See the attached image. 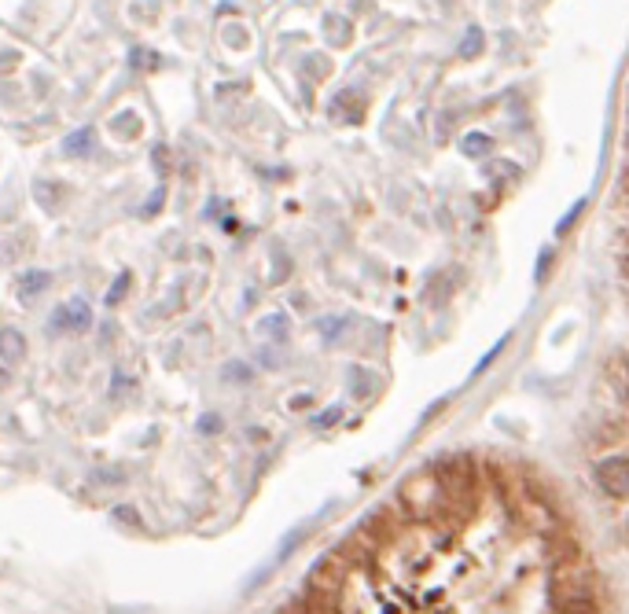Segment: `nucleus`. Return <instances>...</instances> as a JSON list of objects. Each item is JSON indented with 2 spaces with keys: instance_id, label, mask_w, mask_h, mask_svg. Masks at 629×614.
I'll list each match as a JSON object with an SVG mask.
<instances>
[{
  "instance_id": "nucleus-1",
  "label": "nucleus",
  "mask_w": 629,
  "mask_h": 614,
  "mask_svg": "<svg viewBox=\"0 0 629 614\" xmlns=\"http://www.w3.org/2000/svg\"><path fill=\"white\" fill-rule=\"evenodd\" d=\"M596 596H600V581H596V574L589 567L571 563V567L552 570V581H549V603L552 607L571 603V600H596Z\"/></svg>"
},
{
  "instance_id": "nucleus-2",
  "label": "nucleus",
  "mask_w": 629,
  "mask_h": 614,
  "mask_svg": "<svg viewBox=\"0 0 629 614\" xmlns=\"http://www.w3.org/2000/svg\"><path fill=\"white\" fill-rule=\"evenodd\" d=\"M401 504L409 508L412 519H435V515H442V504H446V493H442V486H438L435 471L431 475H416L409 478L405 486H401Z\"/></svg>"
},
{
  "instance_id": "nucleus-3",
  "label": "nucleus",
  "mask_w": 629,
  "mask_h": 614,
  "mask_svg": "<svg viewBox=\"0 0 629 614\" xmlns=\"http://www.w3.org/2000/svg\"><path fill=\"white\" fill-rule=\"evenodd\" d=\"M346 581V559L343 556H324L317 567L309 570V596L317 600H335Z\"/></svg>"
},
{
  "instance_id": "nucleus-4",
  "label": "nucleus",
  "mask_w": 629,
  "mask_h": 614,
  "mask_svg": "<svg viewBox=\"0 0 629 614\" xmlns=\"http://www.w3.org/2000/svg\"><path fill=\"white\" fill-rule=\"evenodd\" d=\"M596 482L607 497L629 501V456H607L596 464Z\"/></svg>"
},
{
  "instance_id": "nucleus-5",
  "label": "nucleus",
  "mask_w": 629,
  "mask_h": 614,
  "mask_svg": "<svg viewBox=\"0 0 629 614\" xmlns=\"http://www.w3.org/2000/svg\"><path fill=\"white\" fill-rule=\"evenodd\" d=\"M545 559H549L552 570L560 567H571V563H582V545H578V537L574 534H552L549 545H545Z\"/></svg>"
},
{
  "instance_id": "nucleus-6",
  "label": "nucleus",
  "mask_w": 629,
  "mask_h": 614,
  "mask_svg": "<svg viewBox=\"0 0 629 614\" xmlns=\"http://www.w3.org/2000/svg\"><path fill=\"white\" fill-rule=\"evenodd\" d=\"M89 324H92V309L89 302H81V298H74V302H67L63 309H56L52 320H48L52 331H85Z\"/></svg>"
},
{
  "instance_id": "nucleus-7",
  "label": "nucleus",
  "mask_w": 629,
  "mask_h": 614,
  "mask_svg": "<svg viewBox=\"0 0 629 614\" xmlns=\"http://www.w3.org/2000/svg\"><path fill=\"white\" fill-rule=\"evenodd\" d=\"M92 144H96V129L85 126V129H74L67 140H63V151H67L70 159H81V155H89Z\"/></svg>"
},
{
  "instance_id": "nucleus-8",
  "label": "nucleus",
  "mask_w": 629,
  "mask_h": 614,
  "mask_svg": "<svg viewBox=\"0 0 629 614\" xmlns=\"http://www.w3.org/2000/svg\"><path fill=\"white\" fill-rule=\"evenodd\" d=\"M0 357H4L8 364L23 361V357H26V339L15 328H4V331H0Z\"/></svg>"
},
{
  "instance_id": "nucleus-9",
  "label": "nucleus",
  "mask_w": 629,
  "mask_h": 614,
  "mask_svg": "<svg viewBox=\"0 0 629 614\" xmlns=\"http://www.w3.org/2000/svg\"><path fill=\"white\" fill-rule=\"evenodd\" d=\"M48 284H52V273H45V269H34V273L23 276V284H19V295H23V298H34V295H41Z\"/></svg>"
},
{
  "instance_id": "nucleus-10",
  "label": "nucleus",
  "mask_w": 629,
  "mask_h": 614,
  "mask_svg": "<svg viewBox=\"0 0 629 614\" xmlns=\"http://www.w3.org/2000/svg\"><path fill=\"white\" fill-rule=\"evenodd\" d=\"M453 287H457V280H453L449 273H442V276H438V284L427 291V302H431V306H446V298H449V291H453Z\"/></svg>"
},
{
  "instance_id": "nucleus-11",
  "label": "nucleus",
  "mask_w": 629,
  "mask_h": 614,
  "mask_svg": "<svg viewBox=\"0 0 629 614\" xmlns=\"http://www.w3.org/2000/svg\"><path fill=\"white\" fill-rule=\"evenodd\" d=\"M129 63H133V70H159L162 59L151 52V48H133L129 52Z\"/></svg>"
},
{
  "instance_id": "nucleus-12",
  "label": "nucleus",
  "mask_w": 629,
  "mask_h": 614,
  "mask_svg": "<svg viewBox=\"0 0 629 614\" xmlns=\"http://www.w3.org/2000/svg\"><path fill=\"white\" fill-rule=\"evenodd\" d=\"M129 284H133V276H129V273H122V276H118L115 284H111V291H107V306L115 309V306H118V302H122V298H126Z\"/></svg>"
},
{
  "instance_id": "nucleus-13",
  "label": "nucleus",
  "mask_w": 629,
  "mask_h": 614,
  "mask_svg": "<svg viewBox=\"0 0 629 614\" xmlns=\"http://www.w3.org/2000/svg\"><path fill=\"white\" fill-rule=\"evenodd\" d=\"M111 515H115V523H118V526H129V530H140V526H144V523H140L137 508H129V504H122V508H115V512H111Z\"/></svg>"
},
{
  "instance_id": "nucleus-14",
  "label": "nucleus",
  "mask_w": 629,
  "mask_h": 614,
  "mask_svg": "<svg viewBox=\"0 0 629 614\" xmlns=\"http://www.w3.org/2000/svg\"><path fill=\"white\" fill-rule=\"evenodd\" d=\"M162 199H166V188H155L148 199V206H144V217H155L162 210Z\"/></svg>"
},
{
  "instance_id": "nucleus-15",
  "label": "nucleus",
  "mask_w": 629,
  "mask_h": 614,
  "mask_svg": "<svg viewBox=\"0 0 629 614\" xmlns=\"http://www.w3.org/2000/svg\"><path fill=\"white\" fill-rule=\"evenodd\" d=\"M508 339H512V335H508ZM508 339H501V342H497V346H493L490 353H486V357H482V361H479V368H475V376H479V372H486V368H490V364L497 361V353L504 350V342H508Z\"/></svg>"
},
{
  "instance_id": "nucleus-16",
  "label": "nucleus",
  "mask_w": 629,
  "mask_h": 614,
  "mask_svg": "<svg viewBox=\"0 0 629 614\" xmlns=\"http://www.w3.org/2000/svg\"><path fill=\"white\" fill-rule=\"evenodd\" d=\"M262 331H273V335H284V331H287V317H265V320H262Z\"/></svg>"
},
{
  "instance_id": "nucleus-17",
  "label": "nucleus",
  "mask_w": 629,
  "mask_h": 614,
  "mask_svg": "<svg viewBox=\"0 0 629 614\" xmlns=\"http://www.w3.org/2000/svg\"><path fill=\"white\" fill-rule=\"evenodd\" d=\"M582 210H585V203H574L571 214H567V217H563V221H560V236H563V232H567V228L574 225V221H578V214H582Z\"/></svg>"
},
{
  "instance_id": "nucleus-18",
  "label": "nucleus",
  "mask_w": 629,
  "mask_h": 614,
  "mask_svg": "<svg viewBox=\"0 0 629 614\" xmlns=\"http://www.w3.org/2000/svg\"><path fill=\"white\" fill-rule=\"evenodd\" d=\"M122 478H126V471H96L92 482H122Z\"/></svg>"
},
{
  "instance_id": "nucleus-19",
  "label": "nucleus",
  "mask_w": 629,
  "mask_h": 614,
  "mask_svg": "<svg viewBox=\"0 0 629 614\" xmlns=\"http://www.w3.org/2000/svg\"><path fill=\"white\" fill-rule=\"evenodd\" d=\"M199 431H206V434L221 431V420H218V416H206V420H199Z\"/></svg>"
},
{
  "instance_id": "nucleus-20",
  "label": "nucleus",
  "mask_w": 629,
  "mask_h": 614,
  "mask_svg": "<svg viewBox=\"0 0 629 614\" xmlns=\"http://www.w3.org/2000/svg\"><path fill=\"white\" fill-rule=\"evenodd\" d=\"M464 148H468L471 155H475V151H486V148H490V140H486V137H482V140H479V137H471L468 144H464Z\"/></svg>"
},
{
  "instance_id": "nucleus-21",
  "label": "nucleus",
  "mask_w": 629,
  "mask_h": 614,
  "mask_svg": "<svg viewBox=\"0 0 629 614\" xmlns=\"http://www.w3.org/2000/svg\"><path fill=\"white\" fill-rule=\"evenodd\" d=\"M475 48H479V30H471V34H468V45H464V56H475Z\"/></svg>"
},
{
  "instance_id": "nucleus-22",
  "label": "nucleus",
  "mask_w": 629,
  "mask_h": 614,
  "mask_svg": "<svg viewBox=\"0 0 629 614\" xmlns=\"http://www.w3.org/2000/svg\"><path fill=\"white\" fill-rule=\"evenodd\" d=\"M111 614H155V611H144V607H115Z\"/></svg>"
},
{
  "instance_id": "nucleus-23",
  "label": "nucleus",
  "mask_w": 629,
  "mask_h": 614,
  "mask_svg": "<svg viewBox=\"0 0 629 614\" xmlns=\"http://www.w3.org/2000/svg\"><path fill=\"white\" fill-rule=\"evenodd\" d=\"M332 420H339V409H328V412H324L321 420H317V427H321V423H332Z\"/></svg>"
},
{
  "instance_id": "nucleus-24",
  "label": "nucleus",
  "mask_w": 629,
  "mask_h": 614,
  "mask_svg": "<svg viewBox=\"0 0 629 614\" xmlns=\"http://www.w3.org/2000/svg\"><path fill=\"white\" fill-rule=\"evenodd\" d=\"M618 184H622V192L629 195V166H626V170H622V173H618Z\"/></svg>"
},
{
  "instance_id": "nucleus-25",
  "label": "nucleus",
  "mask_w": 629,
  "mask_h": 614,
  "mask_svg": "<svg viewBox=\"0 0 629 614\" xmlns=\"http://www.w3.org/2000/svg\"><path fill=\"white\" fill-rule=\"evenodd\" d=\"M0 387H8V368H0Z\"/></svg>"
},
{
  "instance_id": "nucleus-26",
  "label": "nucleus",
  "mask_w": 629,
  "mask_h": 614,
  "mask_svg": "<svg viewBox=\"0 0 629 614\" xmlns=\"http://www.w3.org/2000/svg\"><path fill=\"white\" fill-rule=\"evenodd\" d=\"M622 148L629 151V126H626V137H622Z\"/></svg>"
},
{
  "instance_id": "nucleus-27",
  "label": "nucleus",
  "mask_w": 629,
  "mask_h": 614,
  "mask_svg": "<svg viewBox=\"0 0 629 614\" xmlns=\"http://www.w3.org/2000/svg\"><path fill=\"white\" fill-rule=\"evenodd\" d=\"M626 398H629V368H626Z\"/></svg>"
},
{
  "instance_id": "nucleus-28",
  "label": "nucleus",
  "mask_w": 629,
  "mask_h": 614,
  "mask_svg": "<svg viewBox=\"0 0 629 614\" xmlns=\"http://www.w3.org/2000/svg\"><path fill=\"white\" fill-rule=\"evenodd\" d=\"M626 126H629V107H626Z\"/></svg>"
}]
</instances>
